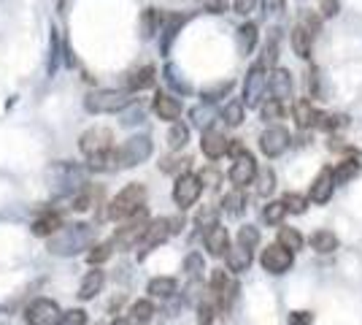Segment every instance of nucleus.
I'll return each mask as SVG.
<instances>
[{
    "instance_id": "e433bc0d",
    "label": "nucleus",
    "mask_w": 362,
    "mask_h": 325,
    "mask_svg": "<svg viewBox=\"0 0 362 325\" xmlns=\"http://www.w3.org/2000/svg\"><path fill=\"white\" fill-rule=\"evenodd\" d=\"M87 166L92 171H119L117 149H106V152H98V155L87 157Z\"/></svg>"
},
{
    "instance_id": "f03ea898",
    "label": "nucleus",
    "mask_w": 362,
    "mask_h": 325,
    "mask_svg": "<svg viewBox=\"0 0 362 325\" xmlns=\"http://www.w3.org/2000/svg\"><path fill=\"white\" fill-rule=\"evenodd\" d=\"M133 103H136V93L130 90H92L84 98V111L87 114H122Z\"/></svg>"
},
{
    "instance_id": "1a4fd4ad",
    "label": "nucleus",
    "mask_w": 362,
    "mask_h": 325,
    "mask_svg": "<svg viewBox=\"0 0 362 325\" xmlns=\"http://www.w3.org/2000/svg\"><path fill=\"white\" fill-rule=\"evenodd\" d=\"M289 144H292V136H289L287 127L284 125H271L259 136V152L268 157V160H276V157H281L287 152Z\"/></svg>"
},
{
    "instance_id": "a878e982",
    "label": "nucleus",
    "mask_w": 362,
    "mask_h": 325,
    "mask_svg": "<svg viewBox=\"0 0 362 325\" xmlns=\"http://www.w3.org/2000/svg\"><path fill=\"white\" fill-rule=\"evenodd\" d=\"M163 19H165V11H160V8H154V6L144 8V11H141V38H144V41L154 38L157 33L163 30Z\"/></svg>"
},
{
    "instance_id": "39448f33",
    "label": "nucleus",
    "mask_w": 362,
    "mask_h": 325,
    "mask_svg": "<svg viewBox=\"0 0 362 325\" xmlns=\"http://www.w3.org/2000/svg\"><path fill=\"white\" fill-rule=\"evenodd\" d=\"M268 65L262 60H257L249 71H246V79H243V103L246 108H259L262 101H265V93H268Z\"/></svg>"
},
{
    "instance_id": "6ab92c4d",
    "label": "nucleus",
    "mask_w": 362,
    "mask_h": 325,
    "mask_svg": "<svg viewBox=\"0 0 362 325\" xmlns=\"http://www.w3.org/2000/svg\"><path fill=\"white\" fill-rule=\"evenodd\" d=\"M211 293L219 298V307H222V309H230L233 298H235V293H238V285L227 277V271L216 268V271L211 274Z\"/></svg>"
},
{
    "instance_id": "9d476101",
    "label": "nucleus",
    "mask_w": 362,
    "mask_h": 325,
    "mask_svg": "<svg viewBox=\"0 0 362 325\" xmlns=\"http://www.w3.org/2000/svg\"><path fill=\"white\" fill-rule=\"evenodd\" d=\"M259 263H262V268L268 274H287L292 263H295V252L284 247L281 241H276V244H268V247L262 249Z\"/></svg>"
},
{
    "instance_id": "5701e85b",
    "label": "nucleus",
    "mask_w": 362,
    "mask_h": 325,
    "mask_svg": "<svg viewBox=\"0 0 362 325\" xmlns=\"http://www.w3.org/2000/svg\"><path fill=\"white\" fill-rule=\"evenodd\" d=\"M151 108H154V114H157L160 120H165V122H179L181 101L176 98V95L157 93V95H154V101H151Z\"/></svg>"
},
{
    "instance_id": "4468645a",
    "label": "nucleus",
    "mask_w": 362,
    "mask_h": 325,
    "mask_svg": "<svg viewBox=\"0 0 362 325\" xmlns=\"http://www.w3.org/2000/svg\"><path fill=\"white\" fill-rule=\"evenodd\" d=\"M111 141H114V136H111L108 127H92V130H87V133H81L78 149H81V155L84 157H92V155H98V152L114 149Z\"/></svg>"
},
{
    "instance_id": "c03bdc74",
    "label": "nucleus",
    "mask_w": 362,
    "mask_h": 325,
    "mask_svg": "<svg viewBox=\"0 0 362 325\" xmlns=\"http://www.w3.org/2000/svg\"><path fill=\"white\" fill-rule=\"evenodd\" d=\"M287 206H284V201H271L265 203V209H262V219L268 222V225H279L284 217H287Z\"/></svg>"
},
{
    "instance_id": "0e129e2a",
    "label": "nucleus",
    "mask_w": 362,
    "mask_h": 325,
    "mask_svg": "<svg viewBox=\"0 0 362 325\" xmlns=\"http://www.w3.org/2000/svg\"><path fill=\"white\" fill-rule=\"evenodd\" d=\"M311 323H314V314H311V312L300 309L289 314V325H311Z\"/></svg>"
},
{
    "instance_id": "c756f323",
    "label": "nucleus",
    "mask_w": 362,
    "mask_h": 325,
    "mask_svg": "<svg viewBox=\"0 0 362 325\" xmlns=\"http://www.w3.org/2000/svg\"><path fill=\"white\" fill-rule=\"evenodd\" d=\"M216 117H219V111L214 108V103H206V101H203V103H197L195 108H189V120H192L195 127H200V133H203V130H209Z\"/></svg>"
},
{
    "instance_id": "c85d7f7f",
    "label": "nucleus",
    "mask_w": 362,
    "mask_h": 325,
    "mask_svg": "<svg viewBox=\"0 0 362 325\" xmlns=\"http://www.w3.org/2000/svg\"><path fill=\"white\" fill-rule=\"evenodd\" d=\"M103 282H106V274L100 268L87 271V277L81 279V285H78V301H92L95 295L103 290Z\"/></svg>"
},
{
    "instance_id": "7c9ffc66",
    "label": "nucleus",
    "mask_w": 362,
    "mask_h": 325,
    "mask_svg": "<svg viewBox=\"0 0 362 325\" xmlns=\"http://www.w3.org/2000/svg\"><path fill=\"white\" fill-rule=\"evenodd\" d=\"M308 244H311V249L319 252V255H330V252L338 249V236H335L332 231H327V228H322V231L311 233Z\"/></svg>"
},
{
    "instance_id": "cd10ccee",
    "label": "nucleus",
    "mask_w": 362,
    "mask_h": 325,
    "mask_svg": "<svg viewBox=\"0 0 362 325\" xmlns=\"http://www.w3.org/2000/svg\"><path fill=\"white\" fill-rule=\"evenodd\" d=\"M225 261H227V271H233V274H243V271L252 266V249L243 247V244H235V247L227 249Z\"/></svg>"
},
{
    "instance_id": "a18cd8bd",
    "label": "nucleus",
    "mask_w": 362,
    "mask_h": 325,
    "mask_svg": "<svg viewBox=\"0 0 362 325\" xmlns=\"http://www.w3.org/2000/svg\"><path fill=\"white\" fill-rule=\"evenodd\" d=\"M184 271H187V277H192V279L203 277V271H206L203 255H200V252H189V255L184 258Z\"/></svg>"
},
{
    "instance_id": "b1692460",
    "label": "nucleus",
    "mask_w": 362,
    "mask_h": 325,
    "mask_svg": "<svg viewBox=\"0 0 362 325\" xmlns=\"http://www.w3.org/2000/svg\"><path fill=\"white\" fill-rule=\"evenodd\" d=\"M163 79H165V84L170 87V93L176 95H192V84H189V79L181 74V68L176 62H165L163 65Z\"/></svg>"
},
{
    "instance_id": "8fccbe9b",
    "label": "nucleus",
    "mask_w": 362,
    "mask_h": 325,
    "mask_svg": "<svg viewBox=\"0 0 362 325\" xmlns=\"http://www.w3.org/2000/svg\"><path fill=\"white\" fill-rule=\"evenodd\" d=\"M189 157H165L163 163H160V169L165 171V173H187V169H189Z\"/></svg>"
},
{
    "instance_id": "680f3d73",
    "label": "nucleus",
    "mask_w": 362,
    "mask_h": 325,
    "mask_svg": "<svg viewBox=\"0 0 362 325\" xmlns=\"http://www.w3.org/2000/svg\"><path fill=\"white\" fill-rule=\"evenodd\" d=\"M341 11V0H319V14L322 19H332Z\"/></svg>"
},
{
    "instance_id": "09e8293b",
    "label": "nucleus",
    "mask_w": 362,
    "mask_h": 325,
    "mask_svg": "<svg viewBox=\"0 0 362 325\" xmlns=\"http://www.w3.org/2000/svg\"><path fill=\"white\" fill-rule=\"evenodd\" d=\"M273 190H276V173H273V169L257 171V193L259 195H271Z\"/></svg>"
},
{
    "instance_id": "2f4dec72",
    "label": "nucleus",
    "mask_w": 362,
    "mask_h": 325,
    "mask_svg": "<svg viewBox=\"0 0 362 325\" xmlns=\"http://www.w3.org/2000/svg\"><path fill=\"white\" fill-rule=\"evenodd\" d=\"M360 171H362L360 160H354V157H346V160H341V163L332 169V176H335V187L349 185L354 176H360Z\"/></svg>"
},
{
    "instance_id": "052dcab7",
    "label": "nucleus",
    "mask_w": 362,
    "mask_h": 325,
    "mask_svg": "<svg viewBox=\"0 0 362 325\" xmlns=\"http://www.w3.org/2000/svg\"><path fill=\"white\" fill-rule=\"evenodd\" d=\"M214 222H216V209H214V206H203L195 217V225H200V228H211Z\"/></svg>"
},
{
    "instance_id": "473e14b6",
    "label": "nucleus",
    "mask_w": 362,
    "mask_h": 325,
    "mask_svg": "<svg viewBox=\"0 0 362 325\" xmlns=\"http://www.w3.org/2000/svg\"><path fill=\"white\" fill-rule=\"evenodd\" d=\"M62 228V217L60 215H44V217H38L35 222L30 225V231L33 236H38V239H49V236H54V233Z\"/></svg>"
},
{
    "instance_id": "3c124183",
    "label": "nucleus",
    "mask_w": 362,
    "mask_h": 325,
    "mask_svg": "<svg viewBox=\"0 0 362 325\" xmlns=\"http://www.w3.org/2000/svg\"><path fill=\"white\" fill-rule=\"evenodd\" d=\"M111 252H114V244H111V241H108V244H95V247L87 252V261H90L92 266H100L111 258Z\"/></svg>"
},
{
    "instance_id": "69168bd1",
    "label": "nucleus",
    "mask_w": 362,
    "mask_h": 325,
    "mask_svg": "<svg viewBox=\"0 0 362 325\" xmlns=\"http://www.w3.org/2000/svg\"><path fill=\"white\" fill-rule=\"evenodd\" d=\"M197 176H200V182H203V185H216V182H219V173H216V171L214 169H206V171H200V173H197Z\"/></svg>"
},
{
    "instance_id": "aec40b11",
    "label": "nucleus",
    "mask_w": 362,
    "mask_h": 325,
    "mask_svg": "<svg viewBox=\"0 0 362 325\" xmlns=\"http://www.w3.org/2000/svg\"><path fill=\"white\" fill-rule=\"evenodd\" d=\"M332 190H335V176H332V169H322L317 179L311 182L308 201L317 203V206H325V203L332 198Z\"/></svg>"
},
{
    "instance_id": "4be33fe9",
    "label": "nucleus",
    "mask_w": 362,
    "mask_h": 325,
    "mask_svg": "<svg viewBox=\"0 0 362 325\" xmlns=\"http://www.w3.org/2000/svg\"><path fill=\"white\" fill-rule=\"evenodd\" d=\"M292 117H295V125H298V127L308 130V127H317L319 125L322 111H319L317 103H314L311 98H300V101H295V106H292Z\"/></svg>"
},
{
    "instance_id": "6e6d98bb",
    "label": "nucleus",
    "mask_w": 362,
    "mask_h": 325,
    "mask_svg": "<svg viewBox=\"0 0 362 325\" xmlns=\"http://www.w3.org/2000/svg\"><path fill=\"white\" fill-rule=\"evenodd\" d=\"M259 8H262V14L268 16V19H273V16L284 14L287 0H259Z\"/></svg>"
},
{
    "instance_id": "c9c22d12",
    "label": "nucleus",
    "mask_w": 362,
    "mask_h": 325,
    "mask_svg": "<svg viewBox=\"0 0 362 325\" xmlns=\"http://www.w3.org/2000/svg\"><path fill=\"white\" fill-rule=\"evenodd\" d=\"M60 57H62L60 30H57V28H52V30H49V65H46L49 76H54V74H57V68H60Z\"/></svg>"
},
{
    "instance_id": "ddd939ff",
    "label": "nucleus",
    "mask_w": 362,
    "mask_h": 325,
    "mask_svg": "<svg viewBox=\"0 0 362 325\" xmlns=\"http://www.w3.org/2000/svg\"><path fill=\"white\" fill-rule=\"evenodd\" d=\"M60 307L52 298H35L25 309V320H28V325H52L60 320Z\"/></svg>"
},
{
    "instance_id": "13d9d810",
    "label": "nucleus",
    "mask_w": 362,
    "mask_h": 325,
    "mask_svg": "<svg viewBox=\"0 0 362 325\" xmlns=\"http://www.w3.org/2000/svg\"><path fill=\"white\" fill-rule=\"evenodd\" d=\"M214 317H216V307L211 301H200L197 307V325H214Z\"/></svg>"
},
{
    "instance_id": "a19ab883",
    "label": "nucleus",
    "mask_w": 362,
    "mask_h": 325,
    "mask_svg": "<svg viewBox=\"0 0 362 325\" xmlns=\"http://www.w3.org/2000/svg\"><path fill=\"white\" fill-rule=\"evenodd\" d=\"M151 314H154V304L151 301H146V298H141V301H136L133 307H130V320L138 325L149 323Z\"/></svg>"
},
{
    "instance_id": "2eb2a0df",
    "label": "nucleus",
    "mask_w": 362,
    "mask_h": 325,
    "mask_svg": "<svg viewBox=\"0 0 362 325\" xmlns=\"http://www.w3.org/2000/svg\"><path fill=\"white\" fill-rule=\"evenodd\" d=\"M168 236H173V231H170V219H168V217L151 219L149 228H146V233H144V239H141V252H138V261H144L151 249L160 247Z\"/></svg>"
},
{
    "instance_id": "37998d69",
    "label": "nucleus",
    "mask_w": 362,
    "mask_h": 325,
    "mask_svg": "<svg viewBox=\"0 0 362 325\" xmlns=\"http://www.w3.org/2000/svg\"><path fill=\"white\" fill-rule=\"evenodd\" d=\"M308 93L317 101H327V87H325V76L319 68H311V74H308Z\"/></svg>"
},
{
    "instance_id": "4c0bfd02",
    "label": "nucleus",
    "mask_w": 362,
    "mask_h": 325,
    "mask_svg": "<svg viewBox=\"0 0 362 325\" xmlns=\"http://www.w3.org/2000/svg\"><path fill=\"white\" fill-rule=\"evenodd\" d=\"M230 93H233V79H225V81H214L209 87H203V90H200V98H203L206 103H216V101L227 98Z\"/></svg>"
},
{
    "instance_id": "f3484780",
    "label": "nucleus",
    "mask_w": 362,
    "mask_h": 325,
    "mask_svg": "<svg viewBox=\"0 0 362 325\" xmlns=\"http://www.w3.org/2000/svg\"><path fill=\"white\" fill-rule=\"evenodd\" d=\"M268 90H271V98L281 101V103L292 101L295 81H292V74H289L287 68H271V74H268Z\"/></svg>"
},
{
    "instance_id": "f8f14e48",
    "label": "nucleus",
    "mask_w": 362,
    "mask_h": 325,
    "mask_svg": "<svg viewBox=\"0 0 362 325\" xmlns=\"http://www.w3.org/2000/svg\"><path fill=\"white\" fill-rule=\"evenodd\" d=\"M54 182H57V193L60 195H76L78 190L87 187V173L78 166L60 163V166H54Z\"/></svg>"
},
{
    "instance_id": "412c9836",
    "label": "nucleus",
    "mask_w": 362,
    "mask_h": 325,
    "mask_svg": "<svg viewBox=\"0 0 362 325\" xmlns=\"http://www.w3.org/2000/svg\"><path fill=\"white\" fill-rule=\"evenodd\" d=\"M203 244H206V249H209V255L222 258V255H227V249H230V233H227L225 225L214 222L211 228L203 231Z\"/></svg>"
},
{
    "instance_id": "49530a36",
    "label": "nucleus",
    "mask_w": 362,
    "mask_h": 325,
    "mask_svg": "<svg viewBox=\"0 0 362 325\" xmlns=\"http://www.w3.org/2000/svg\"><path fill=\"white\" fill-rule=\"evenodd\" d=\"M259 60L265 62L268 68H276V60H279V30H273L265 41V49H262V57Z\"/></svg>"
},
{
    "instance_id": "864d4df0",
    "label": "nucleus",
    "mask_w": 362,
    "mask_h": 325,
    "mask_svg": "<svg viewBox=\"0 0 362 325\" xmlns=\"http://www.w3.org/2000/svg\"><path fill=\"white\" fill-rule=\"evenodd\" d=\"M238 244L255 249L257 244H259V228H255V225H243L241 231H238Z\"/></svg>"
},
{
    "instance_id": "e2e57ef3",
    "label": "nucleus",
    "mask_w": 362,
    "mask_h": 325,
    "mask_svg": "<svg viewBox=\"0 0 362 325\" xmlns=\"http://www.w3.org/2000/svg\"><path fill=\"white\" fill-rule=\"evenodd\" d=\"M259 6V0H233V11L241 16H249Z\"/></svg>"
},
{
    "instance_id": "5fc2aeb1",
    "label": "nucleus",
    "mask_w": 362,
    "mask_h": 325,
    "mask_svg": "<svg viewBox=\"0 0 362 325\" xmlns=\"http://www.w3.org/2000/svg\"><path fill=\"white\" fill-rule=\"evenodd\" d=\"M54 325H87V312L84 309H68L60 314V320Z\"/></svg>"
},
{
    "instance_id": "f704fd0d",
    "label": "nucleus",
    "mask_w": 362,
    "mask_h": 325,
    "mask_svg": "<svg viewBox=\"0 0 362 325\" xmlns=\"http://www.w3.org/2000/svg\"><path fill=\"white\" fill-rule=\"evenodd\" d=\"M219 117H222V122L227 127H238L246 120V103L243 101H227L225 108L219 111Z\"/></svg>"
},
{
    "instance_id": "4d7b16f0",
    "label": "nucleus",
    "mask_w": 362,
    "mask_h": 325,
    "mask_svg": "<svg viewBox=\"0 0 362 325\" xmlns=\"http://www.w3.org/2000/svg\"><path fill=\"white\" fill-rule=\"evenodd\" d=\"M90 206H92V193L87 190V187L78 190L76 195H71V209H74V212H87Z\"/></svg>"
},
{
    "instance_id": "ea45409f",
    "label": "nucleus",
    "mask_w": 362,
    "mask_h": 325,
    "mask_svg": "<svg viewBox=\"0 0 362 325\" xmlns=\"http://www.w3.org/2000/svg\"><path fill=\"white\" fill-rule=\"evenodd\" d=\"M189 141V127L184 122H170V130H168V147L176 152V149H184Z\"/></svg>"
},
{
    "instance_id": "9b49d317",
    "label": "nucleus",
    "mask_w": 362,
    "mask_h": 325,
    "mask_svg": "<svg viewBox=\"0 0 362 325\" xmlns=\"http://www.w3.org/2000/svg\"><path fill=\"white\" fill-rule=\"evenodd\" d=\"M203 182H200V176L197 173H181L176 176V185H173V201L179 209H189V206H195L197 198H200V193H203Z\"/></svg>"
},
{
    "instance_id": "393cba45",
    "label": "nucleus",
    "mask_w": 362,
    "mask_h": 325,
    "mask_svg": "<svg viewBox=\"0 0 362 325\" xmlns=\"http://www.w3.org/2000/svg\"><path fill=\"white\" fill-rule=\"evenodd\" d=\"M235 44H238V52H241L243 57H249L252 52L257 49L259 44V28H257V22H243L238 33H235Z\"/></svg>"
},
{
    "instance_id": "bf43d9fd",
    "label": "nucleus",
    "mask_w": 362,
    "mask_h": 325,
    "mask_svg": "<svg viewBox=\"0 0 362 325\" xmlns=\"http://www.w3.org/2000/svg\"><path fill=\"white\" fill-rule=\"evenodd\" d=\"M122 114H124V120H122V125H141V122H144V108L138 106V101L133 103V106L124 108Z\"/></svg>"
},
{
    "instance_id": "79ce46f5",
    "label": "nucleus",
    "mask_w": 362,
    "mask_h": 325,
    "mask_svg": "<svg viewBox=\"0 0 362 325\" xmlns=\"http://www.w3.org/2000/svg\"><path fill=\"white\" fill-rule=\"evenodd\" d=\"M259 117H262L265 122H276V120H281V117H284V103H281V101H276V98L262 101V106H259Z\"/></svg>"
},
{
    "instance_id": "603ef678",
    "label": "nucleus",
    "mask_w": 362,
    "mask_h": 325,
    "mask_svg": "<svg viewBox=\"0 0 362 325\" xmlns=\"http://www.w3.org/2000/svg\"><path fill=\"white\" fill-rule=\"evenodd\" d=\"M281 201H284V206H287V212H295V215H303V212L308 209V198L300 195V193H287Z\"/></svg>"
},
{
    "instance_id": "f257e3e1",
    "label": "nucleus",
    "mask_w": 362,
    "mask_h": 325,
    "mask_svg": "<svg viewBox=\"0 0 362 325\" xmlns=\"http://www.w3.org/2000/svg\"><path fill=\"white\" fill-rule=\"evenodd\" d=\"M95 236H98V228L90 225V222H74L68 228H60L54 236H49V244L46 249L57 258H76L81 255L84 249H92L95 244Z\"/></svg>"
},
{
    "instance_id": "72a5a7b5",
    "label": "nucleus",
    "mask_w": 362,
    "mask_h": 325,
    "mask_svg": "<svg viewBox=\"0 0 362 325\" xmlns=\"http://www.w3.org/2000/svg\"><path fill=\"white\" fill-rule=\"evenodd\" d=\"M179 290V282L173 277H154L146 285V293L151 295V298H170V295Z\"/></svg>"
},
{
    "instance_id": "7ed1b4c3",
    "label": "nucleus",
    "mask_w": 362,
    "mask_h": 325,
    "mask_svg": "<svg viewBox=\"0 0 362 325\" xmlns=\"http://www.w3.org/2000/svg\"><path fill=\"white\" fill-rule=\"evenodd\" d=\"M319 30H322V16H317V11H303L300 19H298L295 28H292V33H289L292 52H295L300 60H308V57H311V49H314V41H317Z\"/></svg>"
},
{
    "instance_id": "dca6fc26",
    "label": "nucleus",
    "mask_w": 362,
    "mask_h": 325,
    "mask_svg": "<svg viewBox=\"0 0 362 325\" xmlns=\"http://www.w3.org/2000/svg\"><path fill=\"white\" fill-rule=\"evenodd\" d=\"M189 19H192V14H165V19H163V30H160V55H163V57L170 55V49H173V44H176L181 28H184Z\"/></svg>"
},
{
    "instance_id": "bb28decb",
    "label": "nucleus",
    "mask_w": 362,
    "mask_h": 325,
    "mask_svg": "<svg viewBox=\"0 0 362 325\" xmlns=\"http://www.w3.org/2000/svg\"><path fill=\"white\" fill-rule=\"evenodd\" d=\"M154 81H157L154 65H141V68L127 74V90H130V93H141V90L154 87Z\"/></svg>"
},
{
    "instance_id": "6e6552de",
    "label": "nucleus",
    "mask_w": 362,
    "mask_h": 325,
    "mask_svg": "<svg viewBox=\"0 0 362 325\" xmlns=\"http://www.w3.org/2000/svg\"><path fill=\"white\" fill-rule=\"evenodd\" d=\"M151 152H154V144H151L149 136H130V139L117 149L119 169H136V166L149 160Z\"/></svg>"
},
{
    "instance_id": "de8ad7c7",
    "label": "nucleus",
    "mask_w": 362,
    "mask_h": 325,
    "mask_svg": "<svg viewBox=\"0 0 362 325\" xmlns=\"http://www.w3.org/2000/svg\"><path fill=\"white\" fill-rule=\"evenodd\" d=\"M279 241L287 249H292V252H300L303 244H305V239L300 236V231H295V228H281V231H279Z\"/></svg>"
},
{
    "instance_id": "0eeeda50",
    "label": "nucleus",
    "mask_w": 362,
    "mask_h": 325,
    "mask_svg": "<svg viewBox=\"0 0 362 325\" xmlns=\"http://www.w3.org/2000/svg\"><path fill=\"white\" fill-rule=\"evenodd\" d=\"M146 228H149V217H146V209H141V212H136L133 217H127V225H122L119 231L114 233L111 244H114V249H119V252L138 247L141 239H144V233H146Z\"/></svg>"
},
{
    "instance_id": "423d86ee",
    "label": "nucleus",
    "mask_w": 362,
    "mask_h": 325,
    "mask_svg": "<svg viewBox=\"0 0 362 325\" xmlns=\"http://www.w3.org/2000/svg\"><path fill=\"white\" fill-rule=\"evenodd\" d=\"M230 155H233V163H230V171H227V179L235 187H246L257 179V160L252 152H246L241 144H230Z\"/></svg>"
},
{
    "instance_id": "20e7f679",
    "label": "nucleus",
    "mask_w": 362,
    "mask_h": 325,
    "mask_svg": "<svg viewBox=\"0 0 362 325\" xmlns=\"http://www.w3.org/2000/svg\"><path fill=\"white\" fill-rule=\"evenodd\" d=\"M144 203H146V187L133 182V185H127L124 190L117 193V198L108 206V217L111 219H127V217H133L136 212H141Z\"/></svg>"
},
{
    "instance_id": "a211bd4d",
    "label": "nucleus",
    "mask_w": 362,
    "mask_h": 325,
    "mask_svg": "<svg viewBox=\"0 0 362 325\" xmlns=\"http://www.w3.org/2000/svg\"><path fill=\"white\" fill-rule=\"evenodd\" d=\"M230 144L233 141L227 139L222 130H214V127L203 130V136H200V149L209 160H219V157L230 155Z\"/></svg>"
},
{
    "instance_id": "58836bf2",
    "label": "nucleus",
    "mask_w": 362,
    "mask_h": 325,
    "mask_svg": "<svg viewBox=\"0 0 362 325\" xmlns=\"http://www.w3.org/2000/svg\"><path fill=\"white\" fill-rule=\"evenodd\" d=\"M222 206H225L227 217H241L243 212H246V195L241 193V187H238V190H233V193H227Z\"/></svg>"
}]
</instances>
